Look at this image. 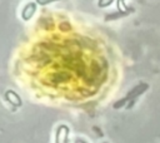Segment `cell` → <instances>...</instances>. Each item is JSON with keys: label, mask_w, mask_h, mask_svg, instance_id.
I'll return each instance as SVG.
<instances>
[{"label": "cell", "mask_w": 160, "mask_h": 143, "mask_svg": "<svg viewBox=\"0 0 160 143\" xmlns=\"http://www.w3.org/2000/svg\"><path fill=\"white\" fill-rule=\"evenodd\" d=\"M148 88H149V84L148 83H140V84H138L136 87H134L129 93H128V95L124 98V100L128 103L129 100H131V103H130V105H129V108L132 105V102L140 95V94H142L145 90H148Z\"/></svg>", "instance_id": "1"}, {"label": "cell", "mask_w": 160, "mask_h": 143, "mask_svg": "<svg viewBox=\"0 0 160 143\" xmlns=\"http://www.w3.org/2000/svg\"><path fill=\"white\" fill-rule=\"evenodd\" d=\"M69 127L62 124V125H59V128L56 129V133H55V140L56 143H68V137H69Z\"/></svg>", "instance_id": "2"}, {"label": "cell", "mask_w": 160, "mask_h": 143, "mask_svg": "<svg viewBox=\"0 0 160 143\" xmlns=\"http://www.w3.org/2000/svg\"><path fill=\"white\" fill-rule=\"evenodd\" d=\"M5 99L8 100V103H10V104H11L12 107H15V108H19V107L22 105V100H21V98L19 97V94H18L16 92L11 90V89H9V90L5 92Z\"/></svg>", "instance_id": "3"}, {"label": "cell", "mask_w": 160, "mask_h": 143, "mask_svg": "<svg viewBox=\"0 0 160 143\" xmlns=\"http://www.w3.org/2000/svg\"><path fill=\"white\" fill-rule=\"evenodd\" d=\"M35 11H36V3H34V1L28 3V4L22 8V10H21V19L25 20V21L30 20V19L34 16Z\"/></svg>", "instance_id": "4"}, {"label": "cell", "mask_w": 160, "mask_h": 143, "mask_svg": "<svg viewBox=\"0 0 160 143\" xmlns=\"http://www.w3.org/2000/svg\"><path fill=\"white\" fill-rule=\"evenodd\" d=\"M112 3H114V0H99V1H98V5H99L100 8H106V6L111 5Z\"/></svg>", "instance_id": "5"}, {"label": "cell", "mask_w": 160, "mask_h": 143, "mask_svg": "<svg viewBox=\"0 0 160 143\" xmlns=\"http://www.w3.org/2000/svg\"><path fill=\"white\" fill-rule=\"evenodd\" d=\"M52 1L54 0H35V3L39 4V5H48V4L52 3Z\"/></svg>", "instance_id": "6"}, {"label": "cell", "mask_w": 160, "mask_h": 143, "mask_svg": "<svg viewBox=\"0 0 160 143\" xmlns=\"http://www.w3.org/2000/svg\"><path fill=\"white\" fill-rule=\"evenodd\" d=\"M75 143H88L86 140H84V139H80V138H78L76 140H75Z\"/></svg>", "instance_id": "7"}, {"label": "cell", "mask_w": 160, "mask_h": 143, "mask_svg": "<svg viewBox=\"0 0 160 143\" xmlns=\"http://www.w3.org/2000/svg\"><path fill=\"white\" fill-rule=\"evenodd\" d=\"M54 1H58V0H54Z\"/></svg>", "instance_id": "8"}, {"label": "cell", "mask_w": 160, "mask_h": 143, "mask_svg": "<svg viewBox=\"0 0 160 143\" xmlns=\"http://www.w3.org/2000/svg\"><path fill=\"white\" fill-rule=\"evenodd\" d=\"M104 143H108V142H104Z\"/></svg>", "instance_id": "9"}, {"label": "cell", "mask_w": 160, "mask_h": 143, "mask_svg": "<svg viewBox=\"0 0 160 143\" xmlns=\"http://www.w3.org/2000/svg\"><path fill=\"white\" fill-rule=\"evenodd\" d=\"M68 143H69V142H68Z\"/></svg>", "instance_id": "10"}]
</instances>
